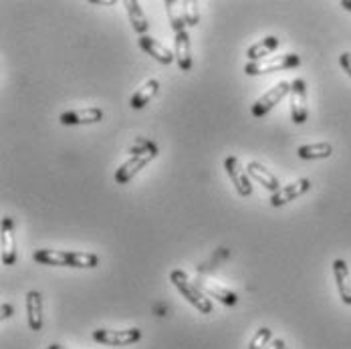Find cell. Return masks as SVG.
Listing matches in <instances>:
<instances>
[{
	"instance_id": "obj_14",
	"label": "cell",
	"mask_w": 351,
	"mask_h": 349,
	"mask_svg": "<svg viewBox=\"0 0 351 349\" xmlns=\"http://www.w3.org/2000/svg\"><path fill=\"white\" fill-rule=\"evenodd\" d=\"M281 45V40L277 36H265L263 40L254 43L252 47L246 49V57H248V63H256V61H263L267 57H271L273 51H277Z\"/></svg>"
},
{
	"instance_id": "obj_27",
	"label": "cell",
	"mask_w": 351,
	"mask_h": 349,
	"mask_svg": "<svg viewBox=\"0 0 351 349\" xmlns=\"http://www.w3.org/2000/svg\"><path fill=\"white\" fill-rule=\"evenodd\" d=\"M267 349H287V348H285V341H282V339H275V341H271V344L267 346Z\"/></svg>"
},
{
	"instance_id": "obj_9",
	"label": "cell",
	"mask_w": 351,
	"mask_h": 349,
	"mask_svg": "<svg viewBox=\"0 0 351 349\" xmlns=\"http://www.w3.org/2000/svg\"><path fill=\"white\" fill-rule=\"evenodd\" d=\"M158 154H143V156H132L125 164H121L115 172V182L117 184H128L134 176L140 172L141 168H145Z\"/></svg>"
},
{
	"instance_id": "obj_29",
	"label": "cell",
	"mask_w": 351,
	"mask_h": 349,
	"mask_svg": "<svg viewBox=\"0 0 351 349\" xmlns=\"http://www.w3.org/2000/svg\"><path fill=\"white\" fill-rule=\"evenodd\" d=\"M10 313H12V307L10 305H2V317L6 319V317H10Z\"/></svg>"
},
{
	"instance_id": "obj_13",
	"label": "cell",
	"mask_w": 351,
	"mask_h": 349,
	"mask_svg": "<svg viewBox=\"0 0 351 349\" xmlns=\"http://www.w3.org/2000/svg\"><path fill=\"white\" fill-rule=\"evenodd\" d=\"M174 55L180 71L188 73V71L192 69V47H190V35H188V31L176 35Z\"/></svg>"
},
{
	"instance_id": "obj_2",
	"label": "cell",
	"mask_w": 351,
	"mask_h": 349,
	"mask_svg": "<svg viewBox=\"0 0 351 349\" xmlns=\"http://www.w3.org/2000/svg\"><path fill=\"white\" fill-rule=\"evenodd\" d=\"M299 65H301V57L295 53H289L281 57H267L256 63H246L245 73L250 77H256V75H267V73H277V71L295 69Z\"/></svg>"
},
{
	"instance_id": "obj_12",
	"label": "cell",
	"mask_w": 351,
	"mask_h": 349,
	"mask_svg": "<svg viewBox=\"0 0 351 349\" xmlns=\"http://www.w3.org/2000/svg\"><path fill=\"white\" fill-rule=\"evenodd\" d=\"M333 277L337 282V291L339 297L346 305H351V273L348 263L343 258L333 261Z\"/></svg>"
},
{
	"instance_id": "obj_24",
	"label": "cell",
	"mask_w": 351,
	"mask_h": 349,
	"mask_svg": "<svg viewBox=\"0 0 351 349\" xmlns=\"http://www.w3.org/2000/svg\"><path fill=\"white\" fill-rule=\"evenodd\" d=\"M271 337H273L271 329H269V327H261V329L254 333V337L250 339L248 349H267V346L271 344Z\"/></svg>"
},
{
	"instance_id": "obj_17",
	"label": "cell",
	"mask_w": 351,
	"mask_h": 349,
	"mask_svg": "<svg viewBox=\"0 0 351 349\" xmlns=\"http://www.w3.org/2000/svg\"><path fill=\"white\" fill-rule=\"evenodd\" d=\"M36 263L51 265V267H71L69 250H51V248H40L33 254Z\"/></svg>"
},
{
	"instance_id": "obj_3",
	"label": "cell",
	"mask_w": 351,
	"mask_h": 349,
	"mask_svg": "<svg viewBox=\"0 0 351 349\" xmlns=\"http://www.w3.org/2000/svg\"><path fill=\"white\" fill-rule=\"evenodd\" d=\"M93 339L101 346H109V348H125V346H134L141 339V331L138 327L132 329H95L93 331Z\"/></svg>"
},
{
	"instance_id": "obj_8",
	"label": "cell",
	"mask_w": 351,
	"mask_h": 349,
	"mask_svg": "<svg viewBox=\"0 0 351 349\" xmlns=\"http://www.w3.org/2000/svg\"><path fill=\"white\" fill-rule=\"evenodd\" d=\"M104 119V109L99 107H87V109H71L61 113L59 121L63 125H87V123H99Z\"/></svg>"
},
{
	"instance_id": "obj_7",
	"label": "cell",
	"mask_w": 351,
	"mask_h": 349,
	"mask_svg": "<svg viewBox=\"0 0 351 349\" xmlns=\"http://www.w3.org/2000/svg\"><path fill=\"white\" fill-rule=\"evenodd\" d=\"M309 190H311V180H309V178H299L297 182H291V184H287V186H281V188L271 196V204H273L275 208H281L285 204H289L291 200H295V198L307 194Z\"/></svg>"
},
{
	"instance_id": "obj_26",
	"label": "cell",
	"mask_w": 351,
	"mask_h": 349,
	"mask_svg": "<svg viewBox=\"0 0 351 349\" xmlns=\"http://www.w3.org/2000/svg\"><path fill=\"white\" fill-rule=\"evenodd\" d=\"M339 65H341L343 71H346V73L351 77V53H341V57H339Z\"/></svg>"
},
{
	"instance_id": "obj_10",
	"label": "cell",
	"mask_w": 351,
	"mask_h": 349,
	"mask_svg": "<svg viewBox=\"0 0 351 349\" xmlns=\"http://www.w3.org/2000/svg\"><path fill=\"white\" fill-rule=\"evenodd\" d=\"M140 47L149 55V57H154L158 63H162V65H170V63H174L176 61V55L174 51H170L166 45H162L160 40H156L154 36H140Z\"/></svg>"
},
{
	"instance_id": "obj_25",
	"label": "cell",
	"mask_w": 351,
	"mask_h": 349,
	"mask_svg": "<svg viewBox=\"0 0 351 349\" xmlns=\"http://www.w3.org/2000/svg\"><path fill=\"white\" fill-rule=\"evenodd\" d=\"M184 16H186V25L188 27H196L200 21V8L196 0H186L184 2Z\"/></svg>"
},
{
	"instance_id": "obj_31",
	"label": "cell",
	"mask_w": 351,
	"mask_h": 349,
	"mask_svg": "<svg viewBox=\"0 0 351 349\" xmlns=\"http://www.w3.org/2000/svg\"><path fill=\"white\" fill-rule=\"evenodd\" d=\"M49 349H67V348H63V346H59V344H51Z\"/></svg>"
},
{
	"instance_id": "obj_15",
	"label": "cell",
	"mask_w": 351,
	"mask_h": 349,
	"mask_svg": "<svg viewBox=\"0 0 351 349\" xmlns=\"http://www.w3.org/2000/svg\"><path fill=\"white\" fill-rule=\"evenodd\" d=\"M27 319L33 331L43 329V295L38 291L27 293Z\"/></svg>"
},
{
	"instance_id": "obj_21",
	"label": "cell",
	"mask_w": 351,
	"mask_h": 349,
	"mask_svg": "<svg viewBox=\"0 0 351 349\" xmlns=\"http://www.w3.org/2000/svg\"><path fill=\"white\" fill-rule=\"evenodd\" d=\"M333 154V145L329 141H317V143H307L297 149V156L301 160H325Z\"/></svg>"
},
{
	"instance_id": "obj_30",
	"label": "cell",
	"mask_w": 351,
	"mask_h": 349,
	"mask_svg": "<svg viewBox=\"0 0 351 349\" xmlns=\"http://www.w3.org/2000/svg\"><path fill=\"white\" fill-rule=\"evenodd\" d=\"M339 4H341V8H346L348 12H351V0H341Z\"/></svg>"
},
{
	"instance_id": "obj_5",
	"label": "cell",
	"mask_w": 351,
	"mask_h": 349,
	"mask_svg": "<svg viewBox=\"0 0 351 349\" xmlns=\"http://www.w3.org/2000/svg\"><path fill=\"white\" fill-rule=\"evenodd\" d=\"M287 95H291V83H287V81H281V83H277L273 89H269L265 95H261L254 105H252V115L254 117H265L275 105H279V101H282Z\"/></svg>"
},
{
	"instance_id": "obj_23",
	"label": "cell",
	"mask_w": 351,
	"mask_h": 349,
	"mask_svg": "<svg viewBox=\"0 0 351 349\" xmlns=\"http://www.w3.org/2000/svg\"><path fill=\"white\" fill-rule=\"evenodd\" d=\"M97 263H99V256L93 252H71V267L75 269H93L97 267Z\"/></svg>"
},
{
	"instance_id": "obj_20",
	"label": "cell",
	"mask_w": 351,
	"mask_h": 349,
	"mask_svg": "<svg viewBox=\"0 0 351 349\" xmlns=\"http://www.w3.org/2000/svg\"><path fill=\"white\" fill-rule=\"evenodd\" d=\"M198 287H200L202 291H206L212 299H218V301H220L222 305H226V307H234V305L239 303L237 293H232V291H230V289H226V287L214 285V282H208V280H202Z\"/></svg>"
},
{
	"instance_id": "obj_18",
	"label": "cell",
	"mask_w": 351,
	"mask_h": 349,
	"mask_svg": "<svg viewBox=\"0 0 351 349\" xmlns=\"http://www.w3.org/2000/svg\"><path fill=\"white\" fill-rule=\"evenodd\" d=\"M123 6H125V10H128V19H130L132 29H134L140 36H145L147 29H149V23H147L145 14H143V10H141L140 2H138V0H125Z\"/></svg>"
},
{
	"instance_id": "obj_4",
	"label": "cell",
	"mask_w": 351,
	"mask_h": 349,
	"mask_svg": "<svg viewBox=\"0 0 351 349\" xmlns=\"http://www.w3.org/2000/svg\"><path fill=\"white\" fill-rule=\"evenodd\" d=\"M309 107H307V83L303 79H295L291 83V119L293 123L301 125L307 121Z\"/></svg>"
},
{
	"instance_id": "obj_28",
	"label": "cell",
	"mask_w": 351,
	"mask_h": 349,
	"mask_svg": "<svg viewBox=\"0 0 351 349\" xmlns=\"http://www.w3.org/2000/svg\"><path fill=\"white\" fill-rule=\"evenodd\" d=\"M91 4H97V6H115V0H91Z\"/></svg>"
},
{
	"instance_id": "obj_1",
	"label": "cell",
	"mask_w": 351,
	"mask_h": 349,
	"mask_svg": "<svg viewBox=\"0 0 351 349\" xmlns=\"http://www.w3.org/2000/svg\"><path fill=\"white\" fill-rule=\"evenodd\" d=\"M170 280L174 282V287L182 293V297L192 305V307H196L200 313L204 315H210L212 313V301L202 293V289L200 287H196V285H192L188 277L184 275V271H180V269H176L170 273Z\"/></svg>"
},
{
	"instance_id": "obj_22",
	"label": "cell",
	"mask_w": 351,
	"mask_h": 349,
	"mask_svg": "<svg viewBox=\"0 0 351 349\" xmlns=\"http://www.w3.org/2000/svg\"><path fill=\"white\" fill-rule=\"evenodd\" d=\"M164 6H166L168 19H170V25H172V29H174V35H178V33H184V31H186L184 2H182V0H166V2H164Z\"/></svg>"
},
{
	"instance_id": "obj_11",
	"label": "cell",
	"mask_w": 351,
	"mask_h": 349,
	"mask_svg": "<svg viewBox=\"0 0 351 349\" xmlns=\"http://www.w3.org/2000/svg\"><path fill=\"white\" fill-rule=\"evenodd\" d=\"M0 250H2V263L6 267L16 263V243H14V234H12V218H8V216L2 218V243H0Z\"/></svg>"
},
{
	"instance_id": "obj_19",
	"label": "cell",
	"mask_w": 351,
	"mask_h": 349,
	"mask_svg": "<svg viewBox=\"0 0 351 349\" xmlns=\"http://www.w3.org/2000/svg\"><path fill=\"white\" fill-rule=\"evenodd\" d=\"M158 91H160V81H158V79H149V81L143 83V87H140V89L132 95L130 105H132L134 109H143L145 105L149 104V101L158 95Z\"/></svg>"
},
{
	"instance_id": "obj_16",
	"label": "cell",
	"mask_w": 351,
	"mask_h": 349,
	"mask_svg": "<svg viewBox=\"0 0 351 349\" xmlns=\"http://www.w3.org/2000/svg\"><path fill=\"white\" fill-rule=\"evenodd\" d=\"M246 172L250 178H254L261 186H265L267 190H271L273 194L281 188V184H279V180H277V176L271 174L263 164H258V162H248V166H246Z\"/></svg>"
},
{
	"instance_id": "obj_6",
	"label": "cell",
	"mask_w": 351,
	"mask_h": 349,
	"mask_svg": "<svg viewBox=\"0 0 351 349\" xmlns=\"http://www.w3.org/2000/svg\"><path fill=\"white\" fill-rule=\"evenodd\" d=\"M224 170H226V174L228 178L232 180V186L237 188V192H239V196H250L252 194V184H250V176L246 172V168L241 166V160L237 158V156H228L226 160H224Z\"/></svg>"
}]
</instances>
